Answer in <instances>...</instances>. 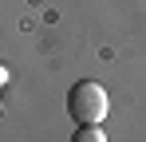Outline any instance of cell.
I'll return each mask as SVG.
<instances>
[{
    "label": "cell",
    "instance_id": "cell-1",
    "mask_svg": "<svg viewBox=\"0 0 146 142\" xmlns=\"http://www.w3.org/2000/svg\"><path fill=\"white\" fill-rule=\"evenodd\" d=\"M111 111V95L103 83L95 79H79L71 91H67V115L79 122V126H87V122H103Z\"/></svg>",
    "mask_w": 146,
    "mask_h": 142
},
{
    "label": "cell",
    "instance_id": "cell-2",
    "mask_svg": "<svg viewBox=\"0 0 146 142\" xmlns=\"http://www.w3.org/2000/svg\"><path fill=\"white\" fill-rule=\"evenodd\" d=\"M71 142H107V134H103L99 122H87V126H79V130L71 134Z\"/></svg>",
    "mask_w": 146,
    "mask_h": 142
},
{
    "label": "cell",
    "instance_id": "cell-3",
    "mask_svg": "<svg viewBox=\"0 0 146 142\" xmlns=\"http://www.w3.org/2000/svg\"><path fill=\"white\" fill-rule=\"evenodd\" d=\"M4 79H8V71H4V67H0V83H4Z\"/></svg>",
    "mask_w": 146,
    "mask_h": 142
}]
</instances>
